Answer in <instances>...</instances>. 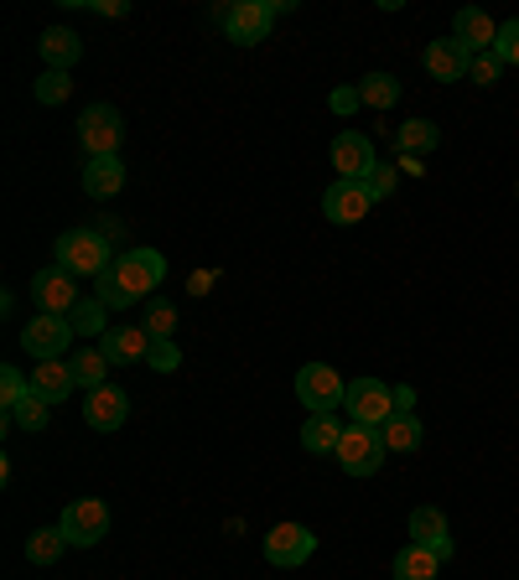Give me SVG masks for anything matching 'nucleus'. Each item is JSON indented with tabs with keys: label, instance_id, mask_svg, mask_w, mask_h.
Returning <instances> with one entry per match:
<instances>
[{
	"label": "nucleus",
	"instance_id": "obj_1",
	"mask_svg": "<svg viewBox=\"0 0 519 580\" xmlns=\"http://www.w3.org/2000/svg\"><path fill=\"white\" fill-rule=\"evenodd\" d=\"M161 280H167V259L156 255V249H125L94 280V301H104L109 311H125V307H136V301H146L151 290H161Z\"/></svg>",
	"mask_w": 519,
	"mask_h": 580
},
{
	"label": "nucleus",
	"instance_id": "obj_2",
	"mask_svg": "<svg viewBox=\"0 0 519 580\" xmlns=\"http://www.w3.org/2000/svg\"><path fill=\"white\" fill-rule=\"evenodd\" d=\"M52 265H63V270L78 280V275H94L99 280L109 265H115V249H109V234L104 228H68V234H57V249H52Z\"/></svg>",
	"mask_w": 519,
	"mask_h": 580
},
{
	"label": "nucleus",
	"instance_id": "obj_3",
	"mask_svg": "<svg viewBox=\"0 0 519 580\" xmlns=\"http://www.w3.org/2000/svg\"><path fill=\"white\" fill-rule=\"evenodd\" d=\"M120 140H125V120L115 104H88L84 115H78V146L88 151V161L120 155Z\"/></svg>",
	"mask_w": 519,
	"mask_h": 580
},
{
	"label": "nucleus",
	"instance_id": "obj_4",
	"mask_svg": "<svg viewBox=\"0 0 519 580\" xmlns=\"http://www.w3.org/2000/svg\"><path fill=\"white\" fill-rule=\"evenodd\" d=\"M343 394H348L343 374L328 368V363H307V368L296 374V399L307 405V415H338Z\"/></svg>",
	"mask_w": 519,
	"mask_h": 580
},
{
	"label": "nucleus",
	"instance_id": "obj_5",
	"mask_svg": "<svg viewBox=\"0 0 519 580\" xmlns=\"http://www.w3.org/2000/svg\"><path fill=\"white\" fill-rule=\"evenodd\" d=\"M384 457H390V445H384V436L374 426H348L343 441H338V461H343L348 477H374L384 466Z\"/></svg>",
	"mask_w": 519,
	"mask_h": 580
},
{
	"label": "nucleus",
	"instance_id": "obj_6",
	"mask_svg": "<svg viewBox=\"0 0 519 580\" xmlns=\"http://www.w3.org/2000/svg\"><path fill=\"white\" fill-rule=\"evenodd\" d=\"M73 337H78V332H73L68 316H47V311H36L32 322L21 326V347H27L36 363L63 358V353L73 347Z\"/></svg>",
	"mask_w": 519,
	"mask_h": 580
},
{
	"label": "nucleus",
	"instance_id": "obj_7",
	"mask_svg": "<svg viewBox=\"0 0 519 580\" xmlns=\"http://www.w3.org/2000/svg\"><path fill=\"white\" fill-rule=\"evenodd\" d=\"M343 410L353 415V426H374L380 430L390 415H395V389L380 384V378H353L343 394Z\"/></svg>",
	"mask_w": 519,
	"mask_h": 580
},
{
	"label": "nucleus",
	"instance_id": "obj_8",
	"mask_svg": "<svg viewBox=\"0 0 519 580\" xmlns=\"http://www.w3.org/2000/svg\"><path fill=\"white\" fill-rule=\"evenodd\" d=\"M57 529H63V539L73 549L99 545L104 534H109V508H104L99 497H73L68 508H63V518H57Z\"/></svg>",
	"mask_w": 519,
	"mask_h": 580
},
{
	"label": "nucleus",
	"instance_id": "obj_9",
	"mask_svg": "<svg viewBox=\"0 0 519 580\" xmlns=\"http://www.w3.org/2000/svg\"><path fill=\"white\" fill-rule=\"evenodd\" d=\"M271 26H276V6H271V0H240V6L224 11V32H229V42H240V47L265 42Z\"/></svg>",
	"mask_w": 519,
	"mask_h": 580
},
{
	"label": "nucleus",
	"instance_id": "obj_10",
	"mask_svg": "<svg viewBox=\"0 0 519 580\" xmlns=\"http://www.w3.org/2000/svg\"><path fill=\"white\" fill-rule=\"evenodd\" d=\"M311 549H317V534L307 524H276V529L265 534V560L280 565V570H292V565H307Z\"/></svg>",
	"mask_w": 519,
	"mask_h": 580
},
{
	"label": "nucleus",
	"instance_id": "obj_11",
	"mask_svg": "<svg viewBox=\"0 0 519 580\" xmlns=\"http://www.w3.org/2000/svg\"><path fill=\"white\" fill-rule=\"evenodd\" d=\"M32 301L47 316H73V307H78V290H73V275L63 270V265H47V270L32 275Z\"/></svg>",
	"mask_w": 519,
	"mask_h": 580
},
{
	"label": "nucleus",
	"instance_id": "obj_12",
	"mask_svg": "<svg viewBox=\"0 0 519 580\" xmlns=\"http://www.w3.org/2000/svg\"><path fill=\"white\" fill-rule=\"evenodd\" d=\"M374 207V197H369V187L363 182H332L328 192H322V218L338 223V228H348V223H363V213Z\"/></svg>",
	"mask_w": 519,
	"mask_h": 580
},
{
	"label": "nucleus",
	"instance_id": "obj_13",
	"mask_svg": "<svg viewBox=\"0 0 519 580\" xmlns=\"http://www.w3.org/2000/svg\"><path fill=\"white\" fill-rule=\"evenodd\" d=\"M332 167L343 182H369V171L380 167L374 161V140L359 136V130H343V136L332 140Z\"/></svg>",
	"mask_w": 519,
	"mask_h": 580
},
{
	"label": "nucleus",
	"instance_id": "obj_14",
	"mask_svg": "<svg viewBox=\"0 0 519 580\" xmlns=\"http://www.w3.org/2000/svg\"><path fill=\"white\" fill-rule=\"evenodd\" d=\"M421 63H426V73H432L436 84H457V78H467V68H473V52H467L457 36H436Z\"/></svg>",
	"mask_w": 519,
	"mask_h": 580
},
{
	"label": "nucleus",
	"instance_id": "obj_15",
	"mask_svg": "<svg viewBox=\"0 0 519 580\" xmlns=\"http://www.w3.org/2000/svg\"><path fill=\"white\" fill-rule=\"evenodd\" d=\"M84 420L88 430H120L125 420H130V399H125V389H115V384H104V389H94L84 399Z\"/></svg>",
	"mask_w": 519,
	"mask_h": 580
},
{
	"label": "nucleus",
	"instance_id": "obj_16",
	"mask_svg": "<svg viewBox=\"0 0 519 580\" xmlns=\"http://www.w3.org/2000/svg\"><path fill=\"white\" fill-rule=\"evenodd\" d=\"M99 353L115 368H125V363H146L151 358V337H146V326H109L99 337Z\"/></svg>",
	"mask_w": 519,
	"mask_h": 580
},
{
	"label": "nucleus",
	"instance_id": "obj_17",
	"mask_svg": "<svg viewBox=\"0 0 519 580\" xmlns=\"http://www.w3.org/2000/svg\"><path fill=\"white\" fill-rule=\"evenodd\" d=\"M452 36L478 57V52H494V42H499V21L488 17V11H478V6H463L457 21H452Z\"/></svg>",
	"mask_w": 519,
	"mask_h": 580
},
{
	"label": "nucleus",
	"instance_id": "obj_18",
	"mask_svg": "<svg viewBox=\"0 0 519 580\" xmlns=\"http://www.w3.org/2000/svg\"><path fill=\"white\" fill-rule=\"evenodd\" d=\"M411 545L432 549L436 560H452V529L442 508H415L411 513Z\"/></svg>",
	"mask_w": 519,
	"mask_h": 580
},
{
	"label": "nucleus",
	"instance_id": "obj_19",
	"mask_svg": "<svg viewBox=\"0 0 519 580\" xmlns=\"http://www.w3.org/2000/svg\"><path fill=\"white\" fill-rule=\"evenodd\" d=\"M36 52H42V63H47L52 73H73V63L84 57V42H78V32H68V26H47L42 42H36Z\"/></svg>",
	"mask_w": 519,
	"mask_h": 580
},
{
	"label": "nucleus",
	"instance_id": "obj_20",
	"mask_svg": "<svg viewBox=\"0 0 519 580\" xmlns=\"http://www.w3.org/2000/svg\"><path fill=\"white\" fill-rule=\"evenodd\" d=\"M120 187H125L120 155H99V161H88V167H84V192L94 197V203H109V197H120Z\"/></svg>",
	"mask_w": 519,
	"mask_h": 580
},
{
	"label": "nucleus",
	"instance_id": "obj_21",
	"mask_svg": "<svg viewBox=\"0 0 519 580\" xmlns=\"http://www.w3.org/2000/svg\"><path fill=\"white\" fill-rule=\"evenodd\" d=\"M73 389H78V384H73L68 358H52V363H36L32 368V394H42L47 405H63Z\"/></svg>",
	"mask_w": 519,
	"mask_h": 580
},
{
	"label": "nucleus",
	"instance_id": "obj_22",
	"mask_svg": "<svg viewBox=\"0 0 519 580\" xmlns=\"http://www.w3.org/2000/svg\"><path fill=\"white\" fill-rule=\"evenodd\" d=\"M343 420L338 415H307V426H301V445H307L311 457H338V441H343Z\"/></svg>",
	"mask_w": 519,
	"mask_h": 580
},
{
	"label": "nucleus",
	"instance_id": "obj_23",
	"mask_svg": "<svg viewBox=\"0 0 519 580\" xmlns=\"http://www.w3.org/2000/svg\"><path fill=\"white\" fill-rule=\"evenodd\" d=\"M68 368H73V384H78V389L84 394H94V389H104V384H109V368H115V363L104 358L99 347H78V353H73L68 358Z\"/></svg>",
	"mask_w": 519,
	"mask_h": 580
},
{
	"label": "nucleus",
	"instance_id": "obj_24",
	"mask_svg": "<svg viewBox=\"0 0 519 580\" xmlns=\"http://www.w3.org/2000/svg\"><path fill=\"white\" fill-rule=\"evenodd\" d=\"M380 436H384V445H390V457H411L415 445L426 441V430H421L415 415H390L380 426Z\"/></svg>",
	"mask_w": 519,
	"mask_h": 580
},
{
	"label": "nucleus",
	"instance_id": "obj_25",
	"mask_svg": "<svg viewBox=\"0 0 519 580\" xmlns=\"http://www.w3.org/2000/svg\"><path fill=\"white\" fill-rule=\"evenodd\" d=\"M395 146H400V155H415V161H421L426 151H436V146H442V130H436L432 120H405L395 130Z\"/></svg>",
	"mask_w": 519,
	"mask_h": 580
},
{
	"label": "nucleus",
	"instance_id": "obj_26",
	"mask_svg": "<svg viewBox=\"0 0 519 580\" xmlns=\"http://www.w3.org/2000/svg\"><path fill=\"white\" fill-rule=\"evenodd\" d=\"M436 576H442V560H436L432 549L405 545L395 555V580H436Z\"/></svg>",
	"mask_w": 519,
	"mask_h": 580
},
{
	"label": "nucleus",
	"instance_id": "obj_27",
	"mask_svg": "<svg viewBox=\"0 0 519 580\" xmlns=\"http://www.w3.org/2000/svg\"><path fill=\"white\" fill-rule=\"evenodd\" d=\"M359 99L369 104V109H395V99H400V78H395V73H363Z\"/></svg>",
	"mask_w": 519,
	"mask_h": 580
},
{
	"label": "nucleus",
	"instance_id": "obj_28",
	"mask_svg": "<svg viewBox=\"0 0 519 580\" xmlns=\"http://www.w3.org/2000/svg\"><path fill=\"white\" fill-rule=\"evenodd\" d=\"M146 337L151 342H172V332H177V307L172 301H161V296H151V301H146Z\"/></svg>",
	"mask_w": 519,
	"mask_h": 580
},
{
	"label": "nucleus",
	"instance_id": "obj_29",
	"mask_svg": "<svg viewBox=\"0 0 519 580\" xmlns=\"http://www.w3.org/2000/svg\"><path fill=\"white\" fill-rule=\"evenodd\" d=\"M68 322L78 337H104V332H109V307H104V301H78Z\"/></svg>",
	"mask_w": 519,
	"mask_h": 580
},
{
	"label": "nucleus",
	"instance_id": "obj_30",
	"mask_svg": "<svg viewBox=\"0 0 519 580\" xmlns=\"http://www.w3.org/2000/svg\"><path fill=\"white\" fill-rule=\"evenodd\" d=\"M63 549H68L63 529H36L32 539H27V560H32V565H57V560H63Z\"/></svg>",
	"mask_w": 519,
	"mask_h": 580
},
{
	"label": "nucleus",
	"instance_id": "obj_31",
	"mask_svg": "<svg viewBox=\"0 0 519 580\" xmlns=\"http://www.w3.org/2000/svg\"><path fill=\"white\" fill-rule=\"evenodd\" d=\"M47 410H52V405H47V399H42V394H27V399H21L17 410L6 415V420H11V426H17V430H32V436H36V430H47V420H52Z\"/></svg>",
	"mask_w": 519,
	"mask_h": 580
},
{
	"label": "nucleus",
	"instance_id": "obj_32",
	"mask_svg": "<svg viewBox=\"0 0 519 580\" xmlns=\"http://www.w3.org/2000/svg\"><path fill=\"white\" fill-rule=\"evenodd\" d=\"M27 394H32V374H21V368H0V405H6V415L17 410Z\"/></svg>",
	"mask_w": 519,
	"mask_h": 580
},
{
	"label": "nucleus",
	"instance_id": "obj_33",
	"mask_svg": "<svg viewBox=\"0 0 519 580\" xmlns=\"http://www.w3.org/2000/svg\"><path fill=\"white\" fill-rule=\"evenodd\" d=\"M68 88H73V78H68V73H42V78H36V84H32V94H36V104H47V109H52V104H63V99H68Z\"/></svg>",
	"mask_w": 519,
	"mask_h": 580
},
{
	"label": "nucleus",
	"instance_id": "obj_34",
	"mask_svg": "<svg viewBox=\"0 0 519 580\" xmlns=\"http://www.w3.org/2000/svg\"><path fill=\"white\" fill-rule=\"evenodd\" d=\"M499 73H504V57L499 52H478V57H473V68H467V78H473V84H499Z\"/></svg>",
	"mask_w": 519,
	"mask_h": 580
},
{
	"label": "nucleus",
	"instance_id": "obj_35",
	"mask_svg": "<svg viewBox=\"0 0 519 580\" xmlns=\"http://www.w3.org/2000/svg\"><path fill=\"white\" fill-rule=\"evenodd\" d=\"M151 374H177L182 368V347L177 342H151Z\"/></svg>",
	"mask_w": 519,
	"mask_h": 580
},
{
	"label": "nucleus",
	"instance_id": "obj_36",
	"mask_svg": "<svg viewBox=\"0 0 519 580\" xmlns=\"http://www.w3.org/2000/svg\"><path fill=\"white\" fill-rule=\"evenodd\" d=\"M494 52L504 57V68H519V21H504V26H499V42H494Z\"/></svg>",
	"mask_w": 519,
	"mask_h": 580
},
{
	"label": "nucleus",
	"instance_id": "obj_37",
	"mask_svg": "<svg viewBox=\"0 0 519 580\" xmlns=\"http://www.w3.org/2000/svg\"><path fill=\"white\" fill-rule=\"evenodd\" d=\"M395 176H400L395 167H374V171H369V182H363V187H369V197H374V203H384V197L395 192Z\"/></svg>",
	"mask_w": 519,
	"mask_h": 580
},
{
	"label": "nucleus",
	"instance_id": "obj_38",
	"mask_svg": "<svg viewBox=\"0 0 519 580\" xmlns=\"http://www.w3.org/2000/svg\"><path fill=\"white\" fill-rule=\"evenodd\" d=\"M328 104H332V115H353V109L363 104V99H359V84H353V88H332Z\"/></svg>",
	"mask_w": 519,
	"mask_h": 580
},
{
	"label": "nucleus",
	"instance_id": "obj_39",
	"mask_svg": "<svg viewBox=\"0 0 519 580\" xmlns=\"http://www.w3.org/2000/svg\"><path fill=\"white\" fill-rule=\"evenodd\" d=\"M213 280H219V270H192L188 275V290H192V296H208V290H213Z\"/></svg>",
	"mask_w": 519,
	"mask_h": 580
},
{
	"label": "nucleus",
	"instance_id": "obj_40",
	"mask_svg": "<svg viewBox=\"0 0 519 580\" xmlns=\"http://www.w3.org/2000/svg\"><path fill=\"white\" fill-rule=\"evenodd\" d=\"M415 410V389L411 384H395V415H411Z\"/></svg>",
	"mask_w": 519,
	"mask_h": 580
},
{
	"label": "nucleus",
	"instance_id": "obj_41",
	"mask_svg": "<svg viewBox=\"0 0 519 580\" xmlns=\"http://www.w3.org/2000/svg\"><path fill=\"white\" fill-rule=\"evenodd\" d=\"M94 11H99V17H125L130 6H125V0H94Z\"/></svg>",
	"mask_w": 519,
	"mask_h": 580
}]
</instances>
